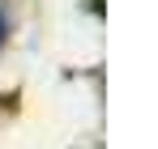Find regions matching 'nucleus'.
<instances>
[{"label":"nucleus","instance_id":"nucleus-1","mask_svg":"<svg viewBox=\"0 0 158 149\" xmlns=\"http://www.w3.org/2000/svg\"><path fill=\"white\" fill-rule=\"evenodd\" d=\"M0 34H4V26H0Z\"/></svg>","mask_w":158,"mask_h":149}]
</instances>
